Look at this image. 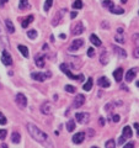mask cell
<instances>
[{
	"instance_id": "1",
	"label": "cell",
	"mask_w": 139,
	"mask_h": 148,
	"mask_svg": "<svg viewBox=\"0 0 139 148\" xmlns=\"http://www.w3.org/2000/svg\"><path fill=\"white\" fill-rule=\"evenodd\" d=\"M27 130H29L30 135L32 136V138H33L35 141L41 142V143H46V142H47L48 136L46 135V133L42 131V130H40L38 127H37L36 125L29 123V125H27Z\"/></svg>"
},
{
	"instance_id": "2",
	"label": "cell",
	"mask_w": 139,
	"mask_h": 148,
	"mask_svg": "<svg viewBox=\"0 0 139 148\" xmlns=\"http://www.w3.org/2000/svg\"><path fill=\"white\" fill-rule=\"evenodd\" d=\"M61 71H62L64 74H67V75L70 78V79H73V80H80V82L84 80V75H82V74H80V75H74V74L70 72V69H69V67L67 66L65 63L61 64Z\"/></svg>"
},
{
	"instance_id": "3",
	"label": "cell",
	"mask_w": 139,
	"mask_h": 148,
	"mask_svg": "<svg viewBox=\"0 0 139 148\" xmlns=\"http://www.w3.org/2000/svg\"><path fill=\"white\" fill-rule=\"evenodd\" d=\"M52 74H50V72H47V73H32L31 74V77H32V79H35L36 82H40V83H42L44 82L47 78H49Z\"/></svg>"
},
{
	"instance_id": "4",
	"label": "cell",
	"mask_w": 139,
	"mask_h": 148,
	"mask_svg": "<svg viewBox=\"0 0 139 148\" xmlns=\"http://www.w3.org/2000/svg\"><path fill=\"white\" fill-rule=\"evenodd\" d=\"M16 104L18 105V108L21 109H25L27 106V99L24 94H21V92H18L16 95Z\"/></svg>"
},
{
	"instance_id": "5",
	"label": "cell",
	"mask_w": 139,
	"mask_h": 148,
	"mask_svg": "<svg viewBox=\"0 0 139 148\" xmlns=\"http://www.w3.org/2000/svg\"><path fill=\"white\" fill-rule=\"evenodd\" d=\"M89 119H90V115L87 112H78L75 115V120L79 123H87Z\"/></svg>"
},
{
	"instance_id": "6",
	"label": "cell",
	"mask_w": 139,
	"mask_h": 148,
	"mask_svg": "<svg viewBox=\"0 0 139 148\" xmlns=\"http://www.w3.org/2000/svg\"><path fill=\"white\" fill-rule=\"evenodd\" d=\"M1 62L5 64V66H11V64H12V58H11V56L9 54L7 51H3V54H1Z\"/></svg>"
},
{
	"instance_id": "7",
	"label": "cell",
	"mask_w": 139,
	"mask_h": 148,
	"mask_svg": "<svg viewBox=\"0 0 139 148\" xmlns=\"http://www.w3.org/2000/svg\"><path fill=\"white\" fill-rule=\"evenodd\" d=\"M82 45H84V40H81V38L74 40V41H73V43H72V46L69 47V51H72V52H74V51H76V49L80 48Z\"/></svg>"
},
{
	"instance_id": "8",
	"label": "cell",
	"mask_w": 139,
	"mask_h": 148,
	"mask_svg": "<svg viewBox=\"0 0 139 148\" xmlns=\"http://www.w3.org/2000/svg\"><path fill=\"white\" fill-rule=\"evenodd\" d=\"M84 103H85V96L84 95H81V94H79L75 99H74V103H73V105H74V108H80V106H82L84 105Z\"/></svg>"
},
{
	"instance_id": "9",
	"label": "cell",
	"mask_w": 139,
	"mask_h": 148,
	"mask_svg": "<svg viewBox=\"0 0 139 148\" xmlns=\"http://www.w3.org/2000/svg\"><path fill=\"white\" fill-rule=\"evenodd\" d=\"M85 140V133L84 132H79L76 135L73 136V143H75V145H80Z\"/></svg>"
},
{
	"instance_id": "10",
	"label": "cell",
	"mask_w": 139,
	"mask_h": 148,
	"mask_svg": "<svg viewBox=\"0 0 139 148\" xmlns=\"http://www.w3.org/2000/svg\"><path fill=\"white\" fill-rule=\"evenodd\" d=\"M84 31H85V27H84V25H82V22H78V24L74 26L73 34L76 36V35H81Z\"/></svg>"
},
{
	"instance_id": "11",
	"label": "cell",
	"mask_w": 139,
	"mask_h": 148,
	"mask_svg": "<svg viewBox=\"0 0 139 148\" xmlns=\"http://www.w3.org/2000/svg\"><path fill=\"white\" fill-rule=\"evenodd\" d=\"M41 111H42V114L44 115H49L52 114V105H50V103H44L42 106H41Z\"/></svg>"
},
{
	"instance_id": "12",
	"label": "cell",
	"mask_w": 139,
	"mask_h": 148,
	"mask_svg": "<svg viewBox=\"0 0 139 148\" xmlns=\"http://www.w3.org/2000/svg\"><path fill=\"white\" fill-rule=\"evenodd\" d=\"M137 71H138V68H133V69H131V71H128L127 74H126V80L127 82H132L134 79V77H136Z\"/></svg>"
},
{
	"instance_id": "13",
	"label": "cell",
	"mask_w": 139,
	"mask_h": 148,
	"mask_svg": "<svg viewBox=\"0 0 139 148\" xmlns=\"http://www.w3.org/2000/svg\"><path fill=\"white\" fill-rule=\"evenodd\" d=\"M113 49H114V53L117 54V57H119V58H126L127 57V52L124 51L123 48H121V47H113Z\"/></svg>"
},
{
	"instance_id": "14",
	"label": "cell",
	"mask_w": 139,
	"mask_h": 148,
	"mask_svg": "<svg viewBox=\"0 0 139 148\" xmlns=\"http://www.w3.org/2000/svg\"><path fill=\"white\" fill-rule=\"evenodd\" d=\"M113 77H114L116 82H121L122 80V77H123V69L122 68H117L113 72Z\"/></svg>"
},
{
	"instance_id": "15",
	"label": "cell",
	"mask_w": 139,
	"mask_h": 148,
	"mask_svg": "<svg viewBox=\"0 0 139 148\" xmlns=\"http://www.w3.org/2000/svg\"><path fill=\"white\" fill-rule=\"evenodd\" d=\"M97 84H99L101 88H108L111 84H110V82L108 79L106 77H102V78H100L99 80H97Z\"/></svg>"
},
{
	"instance_id": "16",
	"label": "cell",
	"mask_w": 139,
	"mask_h": 148,
	"mask_svg": "<svg viewBox=\"0 0 139 148\" xmlns=\"http://www.w3.org/2000/svg\"><path fill=\"white\" fill-rule=\"evenodd\" d=\"M35 63H36V66H37V67L43 68V67H44V57H43V56H36Z\"/></svg>"
},
{
	"instance_id": "17",
	"label": "cell",
	"mask_w": 139,
	"mask_h": 148,
	"mask_svg": "<svg viewBox=\"0 0 139 148\" xmlns=\"http://www.w3.org/2000/svg\"><path fill=\"white\" fill-rule=\"evenodd\" d=\"M122 136L126 138H131L132 137V128L129 127V126H124L123 127V132H122Z\"/></svg>"
},
{
	"instance_id": "18",
	"label": "cell",
	"mask_w": 139,
	"mask_h": 148,
	"mask_svg": "<svg viewBox=\"0 0 139 148\" xmlns=\"http://www.w3.org/2000/svg\"><path fill=\"white\" fill-rule=\"evenodd\" d=\"M17 49L20 51V52L22 53V56H24V57H29V48L26 47V46H24V45H18L17 46Z\"/></svg>"
},
{
	"instance_id": "19",
	"label": "cell",
	"mask_w": 139,
	"mask_h": 148,
	"mask_svg": "<svg viewBox=\"0 0 139 148\" xmlns=\"http://www.w3.org/2000/svg\"><path fill=\"white\" fill-rule=\"evenodd\" d=\"M90 41H91V43L94 46H97V47H100L101 46V40L96 35H91L90 36Z\"/></svg>"
},
{
	"instance_id": "20",
	"label": "cell",
	"mask_w": 139,
	"mask_h": 148,
	"mask_svg": "<svg viewBox=\"0 0 139 148\" xmlns=\"http://www.w3.org/2000/svg\"><path fill=\"white\" fill-rule=\"evenodd\" d=\"M92 84H94V80H92V78H89V79H87V83L84 84V88H82V89L85 91H90L92 89Z\"/></svg>"
},
{
	"instance_id": "21",
	"label": "cell",
	"mask_w": 139,
	"mask_h": 148,
	"mask_svg": "<svg viewBox=\"0 0 139 148\" xmlns=\"http://www.w3.org/2000/svg\"><path fill=\"white\" fill-rule=\"evenodd\" d=\"M29 6H30L29 0H20V3H18V9H20V10H25V9H27Z\"/></svg>"
},
{
	"instance_id": "22",
	"label": "cell",
	"mask_w": 139,
	"mask_h": 148,
	"mask_svg": "<svg viewBox=\"0 0 139 148\" xmlns=\"http://www.w3.org/2000/svg\"><path fill=\"white\" fill-rule=\"evenodd\" d=\"M5 25H6V29L10 34H14V32H15V27H14L11 20H5Z\"/></svg>"
},
{
	"instance_id": "23",
	"label": "cell",
	"mask_w": 139,
	"mask_h": 148,
	"mask_svg": "<svg viewBox=\"0 0 139 148\" xmlns=\"http://www.w3.org/2000/svg\"><path fill=\"white\" fill-rule=\"evenodd\" d=\"M74 128H75V122H74V120H69V121L67 122V131L73 132Z\"/></svg>"
},
{
	"instance_id": "24",
	"label": "cell",
	"mask_w": 139,
	"mask_h": 148,
	"mask_svg": "<svg viewBox=\"0 0 139 148\" xmlns=\"http://www.w3.org/2000/svg\"><path fill=\"white\" fill-rule=\"evenodd\" d=\"M20 141H21V136H20V133L14 132L12 135H11V142H12V143H18Z\"/></svg>"
},
{
	"instance_id": "25",
	"label": "cell",
	"mask_w": 139,
	"mask_h": 148,
	"mask_svg": "<svg viewBox=\"0 0 139 148\" xmlns=\"http://www.w3.org/2000/svg\"><path fill=\"white\" fill-rule=\"evenodd\" d=\"M32 21H33V16H32V15H31V16H29V17H26V18H25V20H24V21H22V24H21V25H22V27H24V29H26V27H27V26H29V25L31 24V22H32Z\"/></svg>"
},
{
	"instance_id": "26",
	"label": "cell",
	"mask_w": 139,
	"mask_h": 148,
	"mask_svg": "<svg viewBox=\"0 0 139 148\" xmlns=\"http://www.w3.org/2000/svg\"><path fill=\"white\" fill-rule=\"evenodd\" d=\"M100 59H101V63H102V64H107V62H108V56H107V52H106V51H104V52H102Z\"/></svg>"
},
{
	"instance_id": "27",
	"label": "cell",
	"mask_w": 139,
	"mask_h": 148,
	"mask_svg": "<svg viewBox=\"0 0 139 148\" xmlns=\"http://www.w3.org/2000/svg\"><path fill=\"white\" fill-rule=\"evenodd\" d=\"M64 12H65V9H63V10L59 11V14H57L54 17V21H53V25H57V21H59V18H61L63 15H64Z\"/></svg>"
},
{
	"instance_id": "28",
	"label": "cell",
	"mask_w": 139,
	"mask_h": 148,
	"mask_svg": "<svg viewBox=\"0 0 139 148\" xmlns=\"http://www.w3.org/2000/svg\"><path fill=\"white\" fill-rule=\"evenodd\" d=\"M111 12H112V14H118V15H121V14H123L124 12V10H123V9L122 8H112V9H111V10H110Z\"/></svg>"
},
{
	"instance_id": "29",
	"label": "cell",
	"mask_w": 139,
	"mask_h": 148,
	"mask_svg": "<svg viewBox=\"0 0 139 148\" xmlns=\"http://www.w3.org/2000/svg\"><path fill=\"white\" fill-rule=\"evenodd\" d=\"M27 36H29V38L35 40L37 37V31L36 30H29V32H27Z\"/></svg>"
},
{
	"instance_id": "30",
	"label": "cell",
	"mask_w": 139,
	"mask_h": 148,
	"mask_svg": "<svg viewBox=\"0 0 139 148\" xmlns=\"http://www.w3.org/2000/svg\"><path fill=\"white\" fill-rule=\"evenodd\" d=\"M73 8H74V9H76V10L81 9V8H82V1H81V0H76V1H74Z\"/></svg>"
},
{
	"instance_id": "31",
	"label": "cell",
	"mask_w": 139,
	"mask_h": 148,
	"mask_svg": "<svg viewBox=\"0 0 139 148\" xmlns=\"http://www.w3.org/2000/svg\"><path fill=\"white\" fill-rule=\"evenodd\" d=\"M104 6L105 8H108L110 10H111V9H112L114 5H113V3L111 1V0H105V1H104Z\"/></svg>"
},
{
	"instance_id": "32",
	"label": "cell",
	"mask_w": 139,
	"mask_h": 148,
	"mask_svg": "<svg viewBox=\"0 0 139 148\" xmlns=\"http://www.w3.org/2000/svg\"><path fill=\"white\" fill-rule=\"evenodd\" d=\"M106 148H114L116 147V142H114V140H110L108 142H106Z\"/></svg>"
},
{
	"instance_id": "33",
	"label": "cell",
	"mask_w": 139,
	"mask_h": 148,
	"mask_svg": "<svg viewBox=\"0 0 139 148\" xmlns=\"http://www.w3.org/2000/svg\"><path fill=\"white\" fill-rule=\"evenodd\" d=\"M52 4H53V0H46V3H44V10L48 11V9H50Z\"/></svg>"
},
{
	"instance_id": "34",
	"label": "cell",
	"mask_w": 139,
	"mask_h": 148,
	"mask_svg": "<svg viewBox=\"0 0 139 148\" xmlns=\"http://www.w3.org/2000/svg\"><path fill=\"white\" fill-rule=\"evenodd\" d=\"M64 89H65L68 92H75V88H74L73 85H65V88H64Z\"/></svg>"
},
{
	"instance_id": "35",
	"label": "cell",
	"mask_w": 139,
	"mask_h": 148,
	"mask_svg": "<svg viewBox=\"0 0 139 148\" xmlns=\"http://www.w3.org/2000/svg\"><path fill=\"white\" fill-rule=\"evenodd\" d=\"M6 122V117L3 115V112H0V125H5Z\"/></svg>"
},
{
	"instance_id": "36",
	"label": "cell",
	"mask_w": 139,
	"mask_h": 148,
	"mask_svg": "<svg viewBox=\"0 0 139 148\" xmlns=\"http://www.w3.org/2000/svg\"><path fill=\"white\" fill-rule=\"evenodd\" d=\"M0 36H3V42L5 43V45H7V42H6V37L4 36V32H3V26L0 25Z\"/></svg>"
},
{
	"instance_id": "37",
	"label": "cell",
	"mask_w": 139,
	"mask_h": 148,
	"mask_svg": "<svg viewBox=\"0 0 139 148\" xmlns=\"http://www.w3.org/2000/svg\"><path fill=\"white\" fill-rule=\"evenodd\" d=\"M6 137V130H0V140H4Z\"/></svg>"
},
{
	"instance_id": "38",
	"label": "cell",
	"mask_w": 139,
	"mask_h": 148,
	"mask_svg": "<svg viewBox=\"0 0 139 148\" xmlns=\"http://www.w3.org/2000/svg\"><path fill=\"white\" fill-rule=\"evenodd\" d=\"M94 53H95V49L92 48V47L87 48V56H89V57H92V56H94Z\"/></svg>"
},
{
	"instance_id": "39",
	"label": "cell",
	"mask_w": 139,
	"mask_h": 148,
	"mask_svg": "<svg viewBox=\"0 0 139 148\" xmlns=\"http://www.w3.org/2000/svg\"><path fill=\"white\" fill-rule=\"evenodd\" d=\"M116 41L119 42V43H124V38L122 36H116Z\"/></svg>"
},
{
	"instance_id": "40",
	"label": "cell",
	"mask_w": 139,
	"mask_h": 148,
	"mask_svg": "<svg viewBox=\"0 0 139 148\" xmlns=\"http://www.w3.org/2000/svg\"><path fill=\"white\" fill-rule=\"evenodd\" d=\"M119 120H121L119 115H113V117H112V121L113 122H119Z\"/></svg>"
},
{
	"instance_id": "41",
	"label": "cell",
	"mask_w": 139,
	"mask_h": 148,
	"mask_svg": "<svg viewBox=\"0 0 139 148\" xmlns=\"http://www.w3.org/2000/svg\"><path fill=\"white\" fill-rule=\"evenodd\" d=\"M124 141H126V138H124L123 136H121V137H119V140H118V142H117V145H122Z\"/></svg>"
},
{
	"instance_id": "42",
	"label": "cell",
	"mask_w": 139,
	"mask_h": 148,
	"mask_svg": "<svg viewBox=\"0 0 139 148\" xmlns=\"http://www.w3.org/2000/svg\"><path fill=\"white\" fill-rule=\"evenodd\" d=\"M134 57H136V58H138V57H139V53H138V47L136 48V51H134Z\"/></svg>"
},
{
	"instance_id": "43",
	"label": "cell",
	"mask_w": 139,
	"mask_h": 148,
	"mask_svg": "<svg viewBox=\"0 0 139 148\" xmlns=\"http://www.w3.org/2000/svg\"><path fill=\"white\" fill-rule=\"evenodd\" d=\"M75 16H76V11H73V12L70 14V17H72V18H74Z\"/></svg>"
},
{
	"instance_id": "44",
	"label": "cell",
	"mask_w": 139,
	"mask_h": 148,
	"mask_svg": "<svg viewBox=\"0 0 139 148\" xmlns=\"http://www.w3.org/2000/svg\"><path fill=\"white\" fill-rule=\"evenodd\" d=\"M129 147H134V145H133V143H128V145L124 146V148H129Z\"/></svg>"
},
{
	"instance_id": "45",
	"label": "cell",
	"mask_w": 139,
	"mask_h": 148,
	"mask_svg": "<svg viewBox=\"0 0 139 148\" xmlns=\"http://www.w3.org/2000/svg\"><path fill=\"white\" fill-rule=\"evenodd\" d=\"M7 1H9V0H0V4H1V5H4V4L7 3Z\"/></svg>"
},
{
	"instance_id": "46",
	"label": "cell",
	"mask_w": 139,
	"mask_h": 148,
	"mask_svg": "<svg viewBox=\"0 0 139 148\" xmlns=\"http://www.w3.org/2000/svg\"><path fill=\"white\" fill-rule=\"evenodd\" d=\"M100 123H101V125H104V123H105V120H104V117H100Z\"/></svg>"
},
{
	"instance_id": "47",
	"label": "cell",
	"mask_w": 139,
	"mask_h": 148,
	"mask_svg": "<svg viewBox=\"0 0 139 148\" xmlns=\"http://www.w3.org/2000/svg\"><path fill=\"white\" fill-rule=\"evenodd\" d=\"M138 127H139V125H138V122H136V123H134V128L137 130V132H138Z\"/></svg>"
},
{
	"instance_id": "48",
	"label": "cell",
	"mask_w": 139,
	"mask_h": 148,
	"mask_svg": "<svg viewBox=\"0 0 139 148\" xmlns=\"http://www.w3.org/2000/svg\"><path fill=\"white\" fill-rule=\"evenodd\" d=\"M47 48H48V45H43V49L47 51Z\"/></svg>"
},
{
	"instance_id": "49",
	"label": "cell",
	"mask_w": 139,
	"mask_h": 148,
	"mask_svg": "<svg viewBox=\"0 0 139 148\" xmlns=\"http://www.w3.org/2000/svg\"><path fill=\"white\" fill-rule=\"evenodd\" d=\"M121 1H122L123 4H126V3H127V0H121Z\"/></svg>"
}]
</instances>
